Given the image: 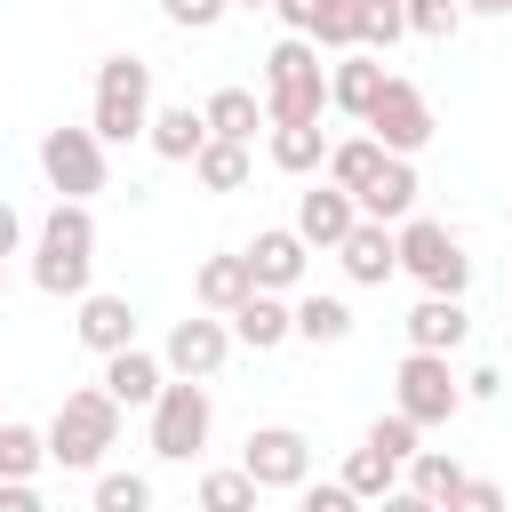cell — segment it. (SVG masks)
Returning <instances> with one entry per match:
<instances>
[{"instance_id":"6da1fadb","label":"cell","mask_w":512,"mask_h":512,"mask_svg":"<svg viewBox=\"0 0 512 512\" xmlns=\"http://www.w3.org/2000/svg\"><path fill=\"white\" fill-rule=\"evenodd\" d=\"M88 264H96V216H88V200H56L40 216L32 288L40 296H88Z\"/></svg>"},{"instance_id":"7a4b0ae2","label":"cell","mask_w":512,"mask_h":512,"mask_svg":"<svg viewBox=\"0 0 512 512\" xmlns=\"http://www.w3.org/2000/svg\"><path fill=\"white\" fill-rule=\"evenodd\" d=\"M112 440H120V400L104 384L64 392V408L48 416V464H64V472H96Z\"/></svg>"},{"instance_id":"3957f363","label":"cell","mask_w":512,"mask_h":512,"mask_svg":"<svg viewBox=\"0 0 512 512\" xmlns=\"http://www.w3.org/2000/svg\"><path fill=\"white\" fill-rule=\"evenodd\" d=\"M328 112V72H320V40L312 32H288L272 56H264V120H320Z\"/></svg>"},{"instance_id":"277c9868","label":"cell","mask_w":512,"mask_h":512,"mask_svg":"<svg viewBox=\"0 0 512 512\" xmlns=\"http://www.w3.org/2000/svg\"><path fill=\"white\" fill-rule=\"evenodd\" d=\"M88 128L104 144H136L152 128V64L144 56H104L96 64V112H88Z\"/></svg>"},{"instance_id":"5b68a950","label":"cell","mask_w":512,"mask_h":512,"mask_svg":"<svg viewBox=\"0 0 512 512\" xmlns=\"http://www.w3.org/2000/svg\"><path fill=\"white\" fill-rule=\"evenodd\" d=\"M392 232H400V272H408L416 288L464 296V280H472V256H464V240H456L440 216H400Z\"/></svg>"},{"instance_id":"8992f818","label":"cell","mask_w":512,"mask_h":512,"mask_svg":"<svg viewBox=\"0 0 512 512\" xmlns=\"http://www.w3.org/2000/svg\"><path fill=\"white\" fill-rule=\"evenodd\" d=\"M208 424H216V408H208V376H168L160 400H152V456L192 464V456L208 448Z\"/></svg>"},{"instance_id":"52a82bcc","label":"cell","mask_w":512,"mask_h":512,"mask_svg":"<svg viewBox=\"0 0 512 512\" xmlns=\"http://www.w3.org/2000/svg\"><path fill=\"white\" fill-rule=\"evenodd\" d=\"M392 408H408L424 432H432V424H448V416L464 408V376L448 368V352L408 344V360H400V376H392Z\"/></svg>"},{"instance_id":"ba28073f","label":"cell","mask_w":512,"mask_h":512,"mask_svg":"<svg viewBox=\"0 0 512 512\" xmlns=\"http://www.w3.org/2000/svg\"><path fill=\"white\" fill-rule=\"evenodd\" d=\"M40 176H48V192L56 200H88V192H104V136L96 128H48L40 136Z\"/></svg>"},{"instance_id":"9c48e42d","label":"cell","mask_w":512,"mask_h":512,"mask_svg":"<svg viewBox=\"0 0 512 512\" xmlns=\"http://www.w3.org/2000/svg\"><path fill=\"white\" fill-rule=\"evenodd\" d=\"M360 128H368L384 152H424L440 120H432V96H424L416 80H400V72H392V80H384V96H376V112H368Z\"/></svg>"},{"instance_id":"30bf717a","label":"cell","mask_w":512,"mask_h":512,"mask_svg":"<svg viewBox=\"0 0 512 512\" xmlns=\"http://www.w3.org/2000/svg\"><path fill=\"white\" fill-rule=\"evenodd\" d=\"M240 464H248L256 488H304L312 480V440L296 424H256L248 448H240Z\"/></svg>"},{"instance_id":"8fae6325","label":"cell","mask_w":512,"mask_h":512,"mask_svg":"<svg viewBox=\"0 0 512 512\" xmlns=\"http://www.w3.org/2000/svg\"><path fill=\"white\" fill-rule=\"evenodd\" d=\"M336 264H344V280H352V288H384V280L400 272V232H392V224H376V216H360V224L336 240Z\"/></svg>"},{"instance_id":"7c38bea8","label":"cell","mask_w":512,"mask_h":512,"mask_svg":"<svg viewBox=\"0 0 512 512\" xmlns=\"http://www.w3.org/2000/svg\"><path fill=\"white\" fill-rule=\"evenodd\" d=\"M224 352H232V328H224V312H208V320H176L160 360H168V376H216Z\"/></svg>"},{"instance_id":"4fadbf2b","label":"cell","mask_w":512,"mask_h":512,"mask_svg":"<svg viewBox=\"0 0 512 512\" xmlns=\"http://www.w3.org/2000/svg\"><path fill=\"white\" fill-rule=\"evenodd\" d=\"M240 256H248L256 288H280V296H288V288L304 280V256H312V240H304L296 224H272V232H256V240H248Z\"/></svg>"},{"instance_id":"5bb4252c","label":"cell","mask_w":512,"mask_h":512,"mask_svg":"<svg viewBox=\"0 0 512 512\" xmlns=\"http://www.w3.org/2000/svg\"><path fill=\"white\" fill-rule=\"evenodd\" d=\"M384 80H392V72H384V56H376V48H344V64L328 72V104H336V112H352V120H368V112H376V96H384Z\"/></svg>"},{"instance_id":"9a60e30c","label":"cell","mask_w":512,"mask_h":512,"mask_svg":"<svg viewBox=\"0 0 512 512\" xmlns=\"http://www.w3.org/2000/svg\"><path fill=\"white\" fill-rule=\"evenodd\" d=\"M160 384H168V360H152L144 344L104 352V392H112L120 408H152V400H160Z\"/></svg>"},{"instance_id":"2e32d148","label":"cell","mask_w":512,"mask_h":512,"mask_svg":"<svg viewBox=\"0 0 512 512\" xmlns=\"http://www.w3.org/2000/svg\"><path fill=\"white\" fill-rule=\"evenodd\" d=\"M416 168H408V152H384V168L360 184V216H376V224H400V216H416Z\"/></svg>"},{"instance_id":"e0dca14e","label":"cell","mask_w":512,"mask_h":512,"mask_svg":"<svg viewBox=\"0 0 512 512\" xmlns=\"http://www.w3.org/2000/svg\"><path fill=\"white\" fill-rule=\"evenodd\" d=\"M352 224H360V200H352L344 184H312V192L296 200V232H304L312 248H336Z\"/></svg>"},{"instance_id":"ac0fdd59","label":"cell","mask_w":512,"mask_h":512,"mask_svg":"<svg viewBox=\"0 0 512 512\" xmlns=\"http://www.w3.org/2000/svg\"><path fill=\"white\" fill-rule=\"evenodd\" d=\"M232 336H240L248 352H272V344L296 336V304H280V288H248L240 312H232Z\"/></svg>"},{"instance_id":"d6986e66","label":"cell","mask_w":512,"mask_h":512,"mask_svg":"<svg viewBox=\"0 0 512 512\" xmlns=\"http://www.w3.org/2000/svg\"><path fill=\"white\" fill-rule=\"evenodd\" d=\"M472 336V312H464V296H440V288H424V304L408 312V344H424V352H456Z\"/></svg>"},{"instance_id":"ffe728a7","label":"cell","mask_w":512,"mask_h":512,"mask_svg":"<svg viewBox=\"0 0 512 512\" xmlns=\"http://www.w3.org/2000/svg\"><path fill=\"white\" fill-rule=\"evenodd\" d=\"M80 344L104 360L120 344H136V304L128 296H80Z\"/></svg>"},{"instance_id":"44dd1931","label":"cell","mask_w":512,"mask_h":512,"mask_svg":"<svg viewBox=\"0 0 512 512\" xmlns=\"http://www.w3.org/2000/svg\"><path fill=\"white\" fill-rule=\"evenodd\" d=\"M272 168L280 176H320L328 168V128L320 120H280L272 128Z\"/></svg>"},{"instance_id":"7402d4cb","label":"cell","mask_w":512,"mask_h":512,"mask_svg":"<svg viewBox=\"0 0 512 512\" xmlns=\"http://www.w3.org/2000/svg\"><path fill=\"white\" fill-rule=\"evenodd\" d=\"M256 288V272H248V256H208L200 272H192V296H200V312H240V296Z\"/></svg>"},{"instance_id":"603a6c76","label":"cell","mask_w":512,"mask_h":512,"mask_svg":"<svg viewBox=\"0 0 512 512\" xmlns=\"http://www.w3.org/2000/svg\"><path fill=\"white\" fill-rule=\"evenodd\" d=\"M144 144H152L160 160H192V152L208 144V112H192V104H160L152 128H144Z\"/></svg>"},{"instance_id":"cb8c5ba5","label":"cell","mask_w":512,"mask_h":512,"mask_svg":"<svg viewBox=\"0 0 512 512\" xmlns=\"http://www.w3.org/2000/svg\"><path fill=\"white\" fill-rule=\"evenodd\" d=\"M456 496H464V464L440 448H416L408 456V504H456Z\"/></svg>"},{"instance_id":"d4e9b609","label":"cell","mask_w":512,"mask_h":512,"mask_svg":"<svg viewBox=\"0 0 512 512\" xmlns=\"http://www.w3.org/2000/svg\"><path fill=\"white\" fill-rule=\"evenodd\" d=\"M192 176H200V192H240L248 184V144L240 136H208L192 152Z\"/></svg>"},{"instance_id":"484cf974","label":"cell","mask_w":512,"mask_h":512,"mask_svg":"<svg viewBox=\"0 0 512 512\" xmlns=\"http://www.w3.org/2000/svg\"><path fill=\"white\" fill-rule=\"evenodd\" d=\"M344 488L360 496V504H376V496H400V456H384V448H352L344 456Z\"/></svg>"},{"instance_id":"4316f807","label":"cell","mask_w":512,"mask_h":512,"mask_svg":"<svg viewBox=\"0 0 512 512\" xmlns=\"http://www.w3.org/2000/svg\"><path fill=\"white\" fill-rule=\"evenodd\" d=\"M376 168H384V144H376V136H344V144H328V168H320V176L360 200V184H368Z\"/></svg>"},{"instance_id":"83f0119b","label":"cell","mask_w":512,"mask_h":512,"mask_svg":"<svg viewBox=\"0 0 512 512\" xmlns=\"http://www.w3.org/2000/svg\"><path fill=\"white\" fill-rule=\"evenodd\" d=\"M296 336H304V344H344V336H352V304H344V296H320V288L296 296Z\"/></svg>"},{"instance_id":"f1b7e54d","label":"cell","mask_w":512,"mask_h":512,"mask_svg":"<svg viewBox=\"0 0 512 512\" xmlns=\"http://www.w3.org/2000/svg\"><path fill=\"white\" fill-rule=\"evenodd\" d=\"M200 112H208V136H240V144H248V136H256V120H264V104H256L248 88H216Z\"/></svg>"},{"instance_id":"f546056e","label":"cell","mask_w":512,"mask_h":512,"mask_svg":"<svg viewBox=\"0 0 512 512\" xmlns=\"http://www.w3.org/2000/svg\"><path fill=\"white\" fill-rule=\"evenodd\" d=\"M40 464H48V432H32V424H8V416H0V472H8V480H32Z\"/></svg>"},{"instance_id":"4dcf8cb0","label":"cell","mask_w":512,"mask_h":512,"mask_svg":"<svg viewBox=\"0 0 512 512\" xmlns=\"http://www.w3.org/2000/svg\"><path fill=\"white\" fill-rule=\"evenodd\" d=\"M360 16H368V0H320V24H312V40L320 48H360Z\"/></svg>"},{"instance_id":"1f68e13d","label":"cell","mask_w":512,"mask_h":512,"mask_svg":"<svg viewBox=\"0 0 512 512\" xmlns=\"http://www.w3.org/2000/svg\"><path fill=\"white\" fill-rule=\"evenodd\" d=\"M256 496H264V488L248 480V464H240V472H208V480H200V504H208V512H248Z\"/></svg>"},{"instance_id":"d6a6232c","label":"cell","mask_w":512,"mask_h":512,"mask_svg":"<svg viewBox=\"0 0 512 512\" xmlns=\"http://www.w3.org/2000/svg\"><path fill=\"white\" fill-rule=\"evenodd\" d=\"M400 8H408L416 40H456V24H464V0H400Z\"/></svg>"},{"instance_id":"836d02e7","label":"cell","mask_w":512,"mask_h":512,"mask_svg":"<svg viewBox=\"0 0 512 512\" xmlns=\"http://www.w3.org/2000/svg\"><path fill=\"white\" fill-rule=\"evenodd\" d=\"M392 40H408V8L400 0H368V16H360V48H392Z\"/></svg>"},{"instance_id":"e575fe53","label":"cell","mask_w":512,"mask_h":512,"mask_svg":"<svg viewBox=\"0 0 512 512\" xmlns=\"http://www.w3.org/2000/svg\"><path fill=\"white\" fill-rule=\"evenodd\" d=\"M152 504V480L144 472H104L96 480V512H144Z\"/></svg>"},{"instance_id":"d590c367","label":"cell","mask_w":512,"mask_h":512,"mask_svg":"<svg viewBox=\"0 0 512 512\" xmlns=\"http://www.w3.org/2000/svg\"><path fill=\"white\" fill-rule=\"evenodd\" d=\"M416 432H424V424H416L408 408H392V416H376V424H368V448H384V456H400V464H408V456H416Z\"/></svg>"},{"instance_id":"8d00e7d4","label":"cell","mask_w":512,"mask_h":512,"mask_svg":"<svg viewBox=\"0 0 512 512\" xmlns=\"http://www.w3.org/2000/svg\"><path fill=\"white\" fill-rule=\"evenodd\" d=\"M224 8H232V0H160V16H168L176 32H208Z\"/></svg>"},{"instance_id":"74e56055","label":"cell","mask_w":512,"mask_h":512,"mask_svg":"<svg viewBox=\"0 0 512 512\" xmlns=\"http://www.w3.org/2000/svg\"><path fill=\"white\" fill-rule=\"evenodd\" d=\"M296 496H304V512H352V504H360V496H352L344 480H304Z\"/></svg>"},{"instance_id":"f35d334b","label":"cell","mask_w":512,"mask_h":512,"mask_svg":"<svg viewBox=\"0 0 512 512\" xmlns=\"http://www.w3.org/2000/svg\"><path fill=\"white\" fill-rule=\"evenodd\" d=\"M0 512H40V488H32V480H8V472H0Z\"/></svg>"},{"instance_id":"ab89813d","label":"cell","mask_w":512,"mask_h":512,"mask_svg":"<svg viewBox=\"0 0 512 512\" xmlns=\"http://www.w3.org/2000/svg\"><path fill=\"white\" fill-rule=\"evenodd\" d=\"M272 8H280L288 32H312V24H320V0H272Z\"/></svg>"},{"instance_id":"60d3db41","label":"cell","mask_w":512,"mask_h":512,"mask_svg":"<svg viewBox=\"0 0 512 512\" xmlns=\"http://www.w3.org/2000/svg\"><path fill=\"white\" fill-rule=\"evenodd\" d=\"M456 504H472V512H496V504H504V488H496V480H464V496H456Z\"/></svg>"},{"instance_id":"b9f144b4","label":"cell","mask_w":512,"mask_h":512,"mask_svg":"<svg viewBox=\"0 0 512 512\" xmlns=\"http://www.w3.org/2000/svg\"><path fill=\"white\" fill-rule=\"evenodd\" d=\"M496 392H504L496 368H472V376H464V400H496Z\"/></svg>"},{"instance_id":"7bdbcfd3","label":"cell","mask_w":512,"mask_h":512,"mask_svg":"<svg viewBox=\"0 0 512 512\" xmlns=\"http://www.w3.org/2000/svg\"><path fill=\"white\" fill-rule=\"evenodd\" d=\"M16 240H24V216L0 200V256H16Z\"/></svg>"},{"instance_id":"ee69618b","label":"cell","mask_w":512,"mask_h":512,"mask_svg":"<svg viewBox=\"0 0 512 512\" xmlns=\"http://www.w3.org/2000/svg\"><path fill=\"white\" fill-rule=\"evenodd\" d=\"M472 16H512V0H464Z\"/></svg>"},{"instance_id":"f6af8a7d","label":"cell","mask_w":512,"mask_h":512,"mask_svg":"<svg viewBox=\"0 0 512 512\" xmlns=\"http://www.w3.org/2000/svg\"><path fill=\"white\" fill-rule=\"evenodd\" d=\"M232 8H272V0H232Z\"/></svg>"},{"instance_id":"bcb514c9","label":"cell","mask_w":512,"mask_h":512,"mask_svg":"<svg viewBox=\"0 0 512 512\" xmlns=\"http://www.w3.org/2000/svg\"><path fill=\"white\" fill-rule=\"evenodd\" d=\"M0 288H8V256H0Z\"/></svg>"},{"instance_id":"7dc6e473","label":"cell","mask_w":512,"mask_h":512,"mask_svg":"<svg viewBox=\"0 0 512 512\" xmlns=\"http://www.w3.org/2000/svg\"><path fill=\"white\" fill-rule=\"evenodd\" d=\"M504 216H512V208H504Z\"/></svg>"}]
</instances>
